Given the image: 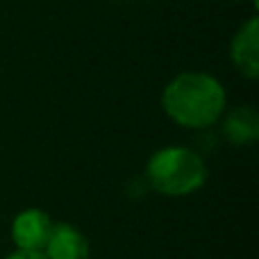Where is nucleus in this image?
Segmentation results:
<instances>
[{
    "instance_id": "f257e3e1",
    "label": "nucleus",
    "mask_w": 259,
    "mask_h": 259,
    "mask_svg": "<svg viewBox=\"0 0 259 259\" xmlns=\"http://www.w3.org/2000/svg\"><path fill=\"white\" fill-rule=\"evenodd\" d=\"M228 94L214 75L184 71L161 91V109L173 123L187 130H207L223 118Z\"/></svg>"
},
{
    "instance_id": "f03ea898",
    "label": "nucleus",
    "mask_w": 259,
    "mask_h": 259,
    "mask_svg": "<svg viewBox=\"0 0 259 259\" xmlns=\"http://www.w3.org/2000/svg\"><path fill=\"white\" fill-rule=\"evenodd\" d=\"M146 180L161 196H189L207 182V164L191 148L166 146L148 159Z\"/></svg>"
},
{
    "instance_id": "7ed1b4c3",
    "label": "nucleus",
    "mask_w": 259,
    "mask_h": 259,
    "mask_svg": "<svg viewBox=\"0 0 259 259\" xmlns=\"http://www.w3.org/2000/svg\"><path fill=\"white\" fill-rule=\"evenodd\" d=\"M53 221L46 211L41 209H23L16 214L12 223V241L16 250H32V252H44L46 243L53 232Z\"/></svg>"
},
{
    "instance_id": "20e7f679",
    "label": "nucleus",
    "mask_w": 259,
    "mask_h": 259,
    "mask_svg": "<svg viewBox=\"0 0 259 259\" xmlns=\"http://www.w3.org/2000/svg\"><path fill=\"white\" fill-rule=\"evenodd\" d=\"M230 59L234 68L248 80L259 77V21L257 16L248 18L230 44Z\"/></svg>"
},
{
    "instance_id": "39448f33",
    "label": "nucleus",
    "mask_w": 259,
    "mask_h": 259,
    "mask_svg": "<svg viewBox=\"0 0 259 259\" xmlns=\"http://www.w3.org/2000/svg\"><path fill=\"white\" fill-rule=\"evenodd\" d=\"M44 255L46 259H89V239L71 223H55Z\"/></svg>"
},
{
    "instance_id": "423d86ee",
    "label": "nucleus",
    "mask_w": 259,
    "mask_h": 259,
    "mask_svg": "<svg viewBox=\"0 0 259 259\" xmlns=\"http://www.w3.org/2000/svg\"><path fill=\"white\" fill-rule=\"evenodd\" d=\"M223 137L232 146H252L259 139V114L250 105L230 109L223 118Z\"/></svg>"
},
{
    "instance_id": "0eeeda50",
    "label": "nucleus",
    "mask_w": 259,
    "mask_h": 259,
    "mask_svg": "<svg viewBox=\"0 0 259 259\" xmlns=\"http://www.w3.org/2000/svg\"><path fill=\"white\" fill-rule=\"evenodd\" d=\"M5 259H46V255L44 252H32V250H16Z\"/></svg>"
},
{
    "instance_id": "6e6552de",
    "label": "nucleus",
    "mask_w": 259,
    "mask_h": 259,
    "mask_svg": "<svg viewBox=\"0 0 259 259\" xmlns=\"http://www.w3.org/2000/svg\"><path fill=\"white\" fill-rule=\"evenodd\" d=\"M237 3H246V0H237ZM250 3H257V0H250Z\"/></svg>"
}]
</instances>
